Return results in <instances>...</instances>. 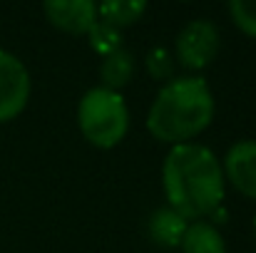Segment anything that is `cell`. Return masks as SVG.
<instances>
[{"label":"cell","instance_id":"cell-1","mask_svg":"<svg viewBox=\"0 0 256 253\" xmlns=\"http://www.w3.org/2000/svg\"><path fill=\"white\" fill-rule=\"evenodd\" d=\"M162 184L170 209L186 221L212 216L226 194L222 162L209 147L194 142L170 149L162 164Z\"/></svg>","mask_w":256,"mask_h":253},{"label":"cell","instance_id":"cell-2","mask_svg":"<svg viewBox=\"0 0 256 253\" xmlns=\"http://www.w3.org/2000/svg\"><path fill=\"white\" fill-rule=\"evenodd\" d=\"M214 119V94L204 77H176L164 84L147 114V129L164 144H189Z\"/></svg>","mask_w":256,"mask_h":253},{"label":"cell","instance_id":"cell-3","mask_svg":"<svg viewBox=\"0 0 256 253\" xmlns=\"http://www.w3.org/2000/svg\"><path fill=\"white\" fill-rule=\"evenodd\" d=\"M78 124L87 142L97 149L117 147L130 129V109L120 92L92 87L78 107Z\"/></svg>","mask_w":256,"mask_h":253},{"label":"cell","instance_id":"cell-4","mask_svg":"<svg viewBox=\"0 0 256 253\" xmlns=\"http://www.w3.org/2000/svg\"><path fill=\"white\" fill-rule=\"evenodd\" d=\"M219 45H222V40H219V30H216L214 22H209V20H192L176 35L174 57L179 60L182 67L196 72V70L209 67L216 60Z\"/></svg>","mask_w":256,"mask_h":253},{"label":"cell","instance_id":"cell-5","mask_svg":"<svg viewBox=\"0 0 256 253\" xmlns=\"http://www.w3.org/2000/svg\"><path fill=\"white\" fill-rule=\"evenodd\" d=\"M30 99V75L25 65L12 55L0 50V124L15 119Z\"/></svg>","mask_w":256,"mask_h":253},{"label":"cell","instance_id":"cell-6","mask_svg":"<svg viewBox=\"0 0 256 253\" xmlns=\"http://www.w3.org/2000/svg\"><path fill=\"white\" fill-rule=\"evenodd\" d=\"M42 12L50 25L70 35H87L100 20L97 5L92 0H48Z\"/></svg>","mask_w":256,"mask_h":253},{"label":"cell","instance_id":"cell-7","mask_svg":"<svg viewBox=\"0 0 256 253\" xmlns=\"http://www.w3.org/2000/svg\"><path fill=\"white\" fill-rule=\"evenodd\" d=\"M224 179L244 196L256 199V142L242 139L224 157Z\"/></svg>","mask_w":256,"mask_h":253},{"label":"cell","instance_id":"cell-8","mask_svg":"<svg viewBox=\"0 0 256 253\" xmlns=\"http://www.w3.org/2000/svg\"><path fill=\"white\" fill-rule=\"evenodd\" d=\"M189 229V221L184 216H179L174 209L162 206L150 216V236L154 244L164 246V249H176L182 246V239Z\"/></svg>","mask_w":256,"mask_h":253},{"label":"cell","instance_id":"cell-9","mask_svg":"<svg viewBox=\"0 0 256 253\" xmlns=\"http://www.w3.org/2000/svg\"><path fill=\"white\" fill-rule=\"evenodd\" d=\"M179 249L184 253H226V244L214 224L194 221V224H189Z\"/></svg>","mask_w":256,"mask_h":253},{"label":"cell","instance_id":"cell-10","mask_svg":"<svg viewBox=\"0 0 256 253\" xmlns=\"http://www.w3.org/2000/svg\"><path fill=\"white\" fill-rule=\"evenodd\" d=\"M134 75V55L124 47L104 55L102 60V67H100V77H102V87L104 89H112V92H120L124 84H130Z\"/></svg>","mask_w":256,"mask_h":253},{"label":"cell","instance_id":"cell-11","mask_svg":"<svg viewBox=\"0 0 256 253\" xmlns=\"http://www.w3.org/2000/svg\"><path fill=\"white\" fill-rule=\"evenodd\" d=\"M147 10V2L142 0H104L102 5H97V17L110 25V27H127L134 25Z\"/></svg>","mask_w":256,"mask_h":253},{"label":"cell","instance_id":"cell-12","mask_svg":"<svg viewBox=\"0 0 256 253\" xmlns=\"http://www.w3.org/2000/svg\"><path fill=\"white\" fill-rule=\"evenodd\" d=\"M87 35H90V45H92V50H97L102 57L122 47V32H120L117 27L104 25L102 20H97V25H94Z\"/></svg>","mask_w":256,"mask_h":253},{"label":"cell","instance_id":"cell-13","mask_svg":"<svg viewBox=\"0 0 256 253\" xmlns=\"http://www.w3.org/2000/svg\"><path fill=\"white\" fill-rule=\"evenodd\" d=\"M226 7L236 27L249 37H256V0H232Z\"/></svg>","mask_w":256,"mask_h":253},{"label":"cell","instance_id":"cell-14","mask_svg":"<svg viewBox=\"0 0 256 253\" xmlns=\"http://www.w3.org/2000/svg\"><path fill=\"white\" fill-rule=\"evenodd\" d=\"M147 72H150L154 80H172V75H174V60H172L170 50L154 47V50L147 55Z\"/></svg>","mask_w":256,"mask_h":253},{"label":"cell","instance_id":"cell-15","mask_svg":"<svg viewBox=\"0 0 256 253\" xmlns=\"http://www.w3.org/2000/svg\"><path fill=\"white\" fill-rule=\"evenodd\" d=\"M254 234H256V219H254Z\"/></svg>","mask_w":256,"mask_h":253}]
</instances>
